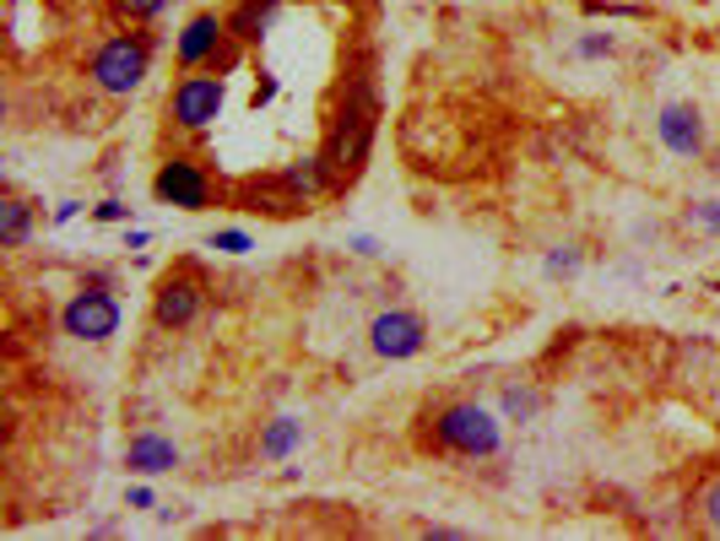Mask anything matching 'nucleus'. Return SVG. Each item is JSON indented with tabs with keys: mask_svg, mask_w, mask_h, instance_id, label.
Listing matches in <instances>:
<instances>
[{
	"mask_svg": "<svg viewBox=\"0 0 720 541\" xmlns=\"http://www.w3.org/2000/svg\"><path fill=\"white\" fill-rule=\"evenodd\" d=\"M277 5H283V0H239L233 16H228V38H239V44H261L266 27H272V16H277Z\"/></svg>",
	"mask_w": 720,
	"mask_h": 541,
	"instance_id": "obj_12",
	"label": "nucleus"
},
{
	"mask_svg": "<svg viewBox=\"0 0 720 541\" xmlns=\"http://www.w3.org/2000/svg\"><path fill=\"white\" fill-rule=\"evenodd\" d=\"M433 438L449 449V455H466V460H488L504 449V422L477 401H455L439 411L433 422Z\"/></svg>",
	"mask_w": 720,
	"mask_h": 541,
	"instance_id": "obj_2",
	"label": "nucleus"
},
{
	"mask_svg": "<svg viewBox=\"0 0 720 541\" xmlns=\"http://www.w3.org/2000/svg\"><path fill=\"white\" fill-rule=\"evenodd\" d=\"M223 98H228L223 76H184V82L173 87V98H168V115H173V125H184V131H206V125L223 115Z\"/></svg>",
	"mask_w": 720,
	"mask_h": 541,
	"instance_id": "obj_8",
	"label": "nucleus"
},
{
	"mask_svg": "<svg viewBox=\"0 0 720 541\" xmlns=\"http://www.w3.org/2000/svg\"><path fill=\"white\" fill-rule=\"evenodd\" d=\"M688 228L720 239V201H694V206H688Z\"/></svg>",
	"mask_w": 720,
	"mask_h": 541,
	"instance_id": "obj_17",
	"label": "nucleus"
},
{
	"mask_svg": "<svg viewBox=\"0 0 720 541\" xmlns=\"http://www.w3.org/2000/svg\"><path fill=\"white\" fill-rule=\"evenodd\" d=\"M152 195H157L163 206H179V212H206V206H212V179L201 173V163L168 157V163L157 168V179H152Z\"/></svg>",
	"mask_w": 720,
	"mask_h": 541,
	"instance_id": "obj_7",
	"label": "nucleus"
},
{
	"mask_svg": "<svg viewBox=\"0 0 720 541\" xmlns=\"http://www.w3.org/2000/svg\"><path fill=\"white\" fill-rule=\"evenodd\" d=\"M612 49H617V38H612V33H585V38L575 44V55H585V60H607Z\"/></svg>",
	"mask_w": 720,
	"mask_h": 541,
	"instance_id": "obj_18",
	"label": "nucleus"
},
{
	"mask_svg": "<svg viewBox=\"0 0 720 541\" xmlns=\"http://www.w3.org/2000/svg\"><path fill=\"white\" fill-rule=\"evenodd\" d=\"M76 217H82V201H60L55 206V223H76Z\"/></svg>",
	"mask_w": 720,
	"mask_h": 541,
	"instance_id": "obj_25",
	"label": "nucleus"
},
{
	"mask_svg": "<svg viewBox=\"0 0 720 541\" xmlns=\"http://www.w3.org/2000/svg\"><path fill=\"white\" fill-rule=\"evenodd\" d=\"M146 65H152V44H146V38H109V44L87 60V76L98 82V93L131 98V93L146 82Z\"/></svg>",
	"mask_w": 720,
	"mask_h": 541,
	"instance_id": "obj_3",
	"label": "nucleus"
},
{
	"mask_svg": "<svg viewBox=\"0 0 720 541\" xmlns=\"http://www.w3.org/2000/svg\"><path fill=\"white\" fill-rule=\"evenodd\" d=\"M272 98H277V76H261V82H255V109H266Z\"/></svg>",
	"mask_w": 720,
	"mask_h": 541,
	"instance_id": "obj_23",
	"label": "nucleus"
},
{
	"mask_svg": "<svg viewBox=\"0 0 720 541\" xmlns=\"http://www.w3.org/2000/svg\"><path fill=\"white\" fill-rule=\"evenodd\" d=\"M93 217H98V223H131V206H125L120 195H109V201L93 206Z\"/></svg>",
	"mask_w": 720,
	"mask_h": 541,
	"instance_id": "obj_20",
	"label": "nucleus"
},
{
	"mask_svg": "<svg viewBox=\"0 0 720 541\" xmlns=\"http://www.w3.org/2000/svg\"><path fill=\"white\" fill-rule=\"evenodd\" d=\"M374 120H380V104H374V87L369 82H352L347 87V104L331 125V141H325V173L336 179H358L363 157H369V141H374Z\"/></svg>",
	"mask_w": 720,
	"mask_h": 541,
	"instance_id": "obj_1",
	"label": "nucleus"
},
{
	"mask_svg": "<svg viewBox=\"0 0 720 541\" xmlns=\"http://www.w3.org/2000/svg\"><path fill=\"white\" fill-rule=\"evenodd\" d=\"M125 504H131V509H152V488H142V482H136V488L125 493Z\"/></svg>",
	"mask_w": 720,
	"mask_h": 541,
	"instance_id": "obj_24",
	"label": "nucleus"
},
{
	"mask_svg": "<svg viewBox=\"0 0 720 541\" xmlns=\"http://www.w3.org/2000/svg\"><path fill=\"white\" fill-rule=\"evenodd\" d=\"M163 5H168V0H115V11H120V16H131V22H152Z\"/></svg>",
	"mask_w": 720,
	"mask_h": 541,
	"instance_id": "obj_19",
	"label": "nucleus"
},
{
	"mask_svg": "<svg viewBox=\"0 0 720 541\" xmlns=\"http://www.w3.org/2000/svg\"><path fill=\"white\" fill-rule=\"evenodd\" d=\"M223 38H228V22H217L212 11H201V16L184 22V33H179V44H173V60H179L184 71H195V65H206V60L217 55Z\"/></svg>",
	"mask_w": 720,
	"mask_h": 541,
	"instance_id": "obj_10",
	"label": "nucleus"
},
{
	"mask_svg": "<svg viewBox=\"0 0 720 541\" xmlns=\"http://www.w3.org/2000/svg\"><path fill=\"white\" fill-rule=\"evenodd\" d=\"M369 347H374L385 363H407V358H418V352L429 347V320H423L418 309H385V314H374V325H369Z\"/></svg>",
	"mask_w": 720,
	"mask_h": 541,
	"instance_id": "obj_5",
	"label": "nucleus"
},
{
	"mask_svg": "<svg viewBox=\"0 0 720 541\" xmlns=\"http://www.w3.org/2000/svg\"><path fill=\"white\" fill-rule=\"evenodd\" d=\"M298 444H303V422L298 417H272L266 433H261V460H288Z\"/></svg>",
	"mask_w": 720,
	"mask_h": 541,
	"instance_id": "obj_13",
	"label": "nucleus"
},
{
	"mask_svg": "<svg viewBox=\"0 0 720 541\" xmlns=\"http://www.w3.org/2000/svg\"><path fill=\"white\" fill-rule=\"evenodd\" d=\"M206 250H223V255H250V250H255V239H250L244 228H217V233L206 239Z\"/></svg>",
	"mask_w": 720,
	"mask_h": 541,
	"instance_id": "obj_16",
	"label": "nucleus"
},
{
	"mask_svg": "<svg viewBox=\"0 0 720 541\" xmlns=\"http://www.w3.org/2000/svg\"><path fill=\"white\" fill-rule=\"evenodd\" d=\"M27 233H33V206H27L22 195H5V201H0V244H5V250H22Z\"/></svg>",
	"mask_w": 720,
	"mask_h": 541,
	"instance_id": "obj_14",
	"label": "nucleus"
},
{
	"mask_svg": "<svg viewBox=\"0 0 720 541\" xmlns=\"http://www.w3.org/2000/svg\"><path fill=\"white\" fill-rule=\"evenodd\" d=\"M542 406H548L542 390H526V385H509V390H504V417H509V422H531Z\"/></svg>",
	"mask_w": 720,
	"mask_h": 541,
	"instance_id": "obj_15",
	"label": "nucleus"
},
{
	"mask_svg": "<svg viewBox=\"0 0 720 541\" xmlns=\"http://www.w3.org/2000/svg\"><path fill=\"white\" fill-rule=\"evenodd\" d=\"M201 303H206V287L195 270H179V276H163L157 292H152V320L163 330H190L201 320Z\"/></svg>",
	"mask_w": 720,
	"mask_h": 541,
	"instance_id": "obj_6",
	"label": "nucleus"
},
{
	"mask_svg": "<svg viewBox=\"0 0 720 541\" xmlns=\"http://www.w3.org/2000/svg\"><path fill=\"white\" fill-rule=\"evenodd\" d=\"M699 509H705V526H710V531H716V537H720V477H716V482H710V488H705V498H699Z\"/></svg>",
	"mask_w": 720,
	"mask_h": 541,
	"instance_id": "obj_21",
	"label": "nucleus"
},
{
	"mask_svg": "<svg viewBox=\"0 0 720 541\" xmlns=\"http://www.w3.org/2000/svg\"><path fill=\"white\" fill-rule=\"evenodd\" d=\"M173 466H179V444L163 438V433H136L131 449H125V471L131 477H163Z\"/></svg>",
	"mask_w": 720,
	"mask_h": 541,
	"instance_id": "obj_11",
	"label": "nucleus"
},
{
	"mask_svg": "<svg viewBox=\"0 0 720 541\" xmlns=\"http://www.w3.org/2000/svg\"><path fill=\"white\" fill-rule=\"evenodd\" d=\"M579 270V250H553L548 255V276H575Z\"/></svg>",
	"mask_w": 720,
	"mask_h": 541,
	"instance_id": "obj_22",
	"label": "nucleus"
},
{
	"mask_svg": "<svg viewBox=\"0 0 720 541\" xmlns=\"http://www.w3.org/2000/svg\"><path fill=\"white\" fill-rule=\"evenodd\" d=\"M656 135L672 157H699L705 152V115L694 104H667L656 120Z\"/></svg>",
	"mask_w": 720,
	"mask_h": 541,
	"instance_id": "obj_9",
	"label": "nucleus"
},
{
	"mask_svg": "<svg viewBox=\"0 0 720 541\" xmlns=\"http://www.w3.org/2000/svg\"><path fill=\"white\" fill-rule=\"evenodd\" d=\"M60 330L76 336V341H109V336H120V298L104 292V287L76 292V298L60 309Z\"/></svg>",
	"mask_w": 720,
	"mask_h": 541,
	"instance_id": "obj_4",
	"label": "nucleus"
}]
</instances>
